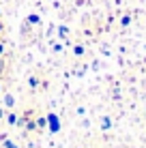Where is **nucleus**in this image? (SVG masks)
Returning a JSON list of instances; mask_svg holds the SVG:
<instances>
[{
  "label": "nucleus",
  "instance_id": "obj_1",
  "mask_svg": "<svg viewBox=\"0 0 146 148\" xmlns=\"http://www.w3.org/2000/svg\"><path fill=\"white\" fill-rule=\"evenodd\" d=\"M47 122H49V131H52V133H56V131L60 129V122H58V118H56L54 114L47 116Z\"/></svg>",
  "mask_w": 146,
  "mask_h": 148
},
{
  "label": "nucleus",
  "instance_id": "obj_2",
  "mask_svg": "<svg viewBox=\"0 0 146 148\" xmlns=\"http://www.w3.org/2000/svg\"><path fill=\"white\" fill-rule=\"evenodd\" d=\"M4 105H9V108H13V105H15V99H13L11 95H7V97H4Z\"/></svg>",
  "mask_w": 146,
  "mask_h": 148
},
{
  "label": "nucleus",
  "instance_id": "obj_3",
  "mask_svg": "<svg viewBox=\"0 0 146 148\" xmlns=\"http://www.w3.org/2000/svg\"><path fill=\"white\" fill-rule=\"evenodd\" d=\"M7 122H9V125H17V116H15V114H9V116H7Z\"/></svg>",
  "mask_w": 146,
  "mask_h": 148
},
{
  "label": "nucleus",
  "instance_id": "obj_4",
  "mask_svg": "<svg viewBox=\"0 0 146 148\" xmlns=\"http://www.w3.org/2000/svg\"><path fill=\"white\" fill-rule=\"evenodd\" d=\"M45 122H47V118H39L37 120V127H45Z\"/></svg>",
  "mask_w": 146,
  "mask_h": 148
},
{
  "label": "nucleus",
  "instance_id": "obj_5",
  "mask_svg": "<svg viewBox=\"0 0 146 148\" xmlns=\"http://www.w3.org/2000/svg\"><path fill=\"white\" fill-rule=\"evenodd\" d=\"M28 84H30V86H32V88H34V86L39 84V82H37V77H30V79H28Z\"/></svg>",
  "mask_w": 146,
  "mask_h": 148
},
{
  "label": "nucleus",
  "instance_id": "obj_6",
  "mask_svg": "<svg viewBox=\"0 0 146 148\" xmlns=\"http://www.w3.org/2000/svg\"><path fill=\"white\" fill-rule=\"evenodd\" d=\"M110 125H112V122H110V118H103V129H110Z\"/></svg>",
  "mask_w": 146,
  "mask_h": 148
},
{
  "label": "nucleus",
  "instance_id": "obj_7",
  "mask_svg": "<svg viewBox=\"0 0 146 148\" xmlns=\"http://www.w3.org/2000/svg\"><path fill=\"white\" fill-rule=\"evenodd\" d=\"M4 146H7V148H17L15 144H11V142H4Z\"/></svg>",
  "mask_w": 146,
  "mask_h": 148
},
{
  "label": "nucleus",
  "instance_id": "obj_8",
  "mask_svg": "<svg viewBox=\"0 0 146 148\" xmlns=\"http://www.w3.org/2000/svg\"><path fill=\"white\" fill-rule=\"evenodd\" d=\"M2 71H4V62L0 60V73H2Z\"/></svg>",
  "mask_w": 146,
  "mask_h": 148
},
{
  "label": "nucleus",
  "instance_id": "obj_9",
  "mask_svg": "<svg viewBox=\"0 0 146 148\" xmlns=\"http://www.w3.org/2000/svg\"><path fill=\"white\" fill-rule=\"evenodd\" d=\"M2 49H4V47H2V43H0V54H2Z\"/></svg>",
  "mask_w": 146,
  "mask_h": 148
},
{
  "label": "nucleus",
  "instance_id": "obj_10",
  "mask_svg": "<svg viewBox=\"0 0 146 148\" xmlns=\"http://www.w3.org/2000/svg\"><path fill=\"white\" fill-rule=\"evenodd\" d=\"M2 116H4V112H2V110H0V118H2Z\"/></svg>",
  "mask_w": 146,
  "mask_h": 148
},
{
  "label": "nucleus",
  "instance_id": "obj_11",
  "mask_svg": "<svg viewBox=\"0 0 146 148\" xmlns=\"http://www.w3.org/2000/svg\"><path fill=\"white\" fill-rule=\"evenodd\" d=\"M0 32H2V24H0Z\"/></svg>",
  "mask_w": 146,
  "mask_h": 148
}]
</instances>
